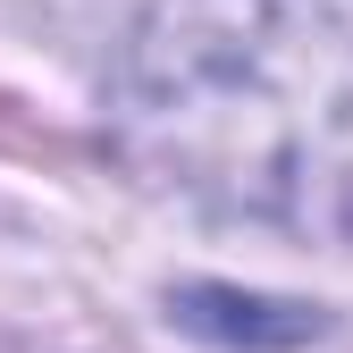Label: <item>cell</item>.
Here are the masks:
<instances>
[{
    "label": "cell",
    "instance_id": "cell-1",
    "mask_svg": "<svg viewBox=\"0 0 353 353\" xmlns=\"http://www.w3.org/2000/svg\"><path fill=\"white\" fill-rule=\"evenodd\" d=\"M135 118L185 160V185L252 210L336 219L353 202V34L294 0H194L143 42Z\"/></svg>",
    "mask_w": 353,
    "mask_h": 353
},
{
    "label": "cell",
    "instance_id": "cell-2",
    "mask_svg": "<svg viewBox=\"0 0 353 353\" xmlns=\"http://www.w3.org/2000/svg\"><path fill=\"white\" fill-rule=\"evenodd\" d=\"M270 303L261 294H228V286H194V294H176V320H185L194 336H219V345H303V336H320L312 312H286L278 320H261Z\"/></svg>",
    "mask_w": 353,
    "mask_h": 353
}]
</instances>
